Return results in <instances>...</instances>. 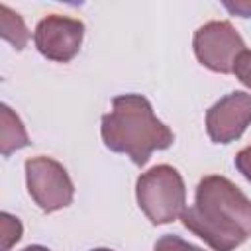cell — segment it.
Instances as JSON below:
<instances>
[{
    "instance_id": "obj_14",
    "label": "cell",
    "mask_w": 251,
    "mask_h": 251,
    "mask_svg": "<svg viewBox=\"0 0 251 251\" xmlns=\"http://www.w3.org/2000/svg\"><path fill=\"white\" fill-rule=\"evenodd\" d=\"M224 6H226L229 12L241 16V18H251V2H235V4L224 2Z\"/></svg>"
},
{
    "instance_id": "obj_2",
    "label": "cell",
    "mask_w": 251,
    "mask_h": 251,
    "mask_svg": "<svg viewBox=\"0 0 251 251\" xmlns=\"http://www.w3.org/2000/svg\"><path fill=\"white\" fill-rule=\"evenodd\" d=\"M100 133L110 151L129 157L137 167H143L153 151H165L175 141V133L155 116L151 102L135 92L112 98Z\"/></svg>"
},
{
    "instance_id": "obj_11",
    "label": "cell",
    "mask_w": 251,
    "mask_h": 251,
    "mask_svg": "<svg viewBox=\"0 0 251 251\" xmlns=\"http://www.w3.org/2000/svg\"><path fill=\"white\" fill-rule=\"evenodd\" d=\"M155 251H206L178 235H173V233H167V235H161L157 241H155Z\"/></svg>"
},
{
    "instance_id": "obj_10",
    "label": "cell",
    "mask_w": 251,
    "mask_h": 251,
    "mask_svg": "<svg viewBox=\"0 0 251 251\" xmlns=\"http://www.w3.org/2000/svg\"><path fill=\"white\" fill-rule=\"evenodd\" d=\"M0 229H2V245H0V251H10V247L14 245V243H18L20 241V237H22V222L16 218V216H12V214H8V212H2L0 214Z\"/></svg>"
},
{
    "instance_id": "obj_16",
    "label": "cell",
    "mask_w": 251,
    "mask_h": 251,
    "mask_svg": "<svg viewBox=\"0 0 251 251\" xmlns=\"http://www.w3.org/2000/svg\"><path fill=\"white\" fill-rule=\"evenodd\" d=\"M90 251H114V249H108V247H96V249H90Z\"/></svg>"
},
{
    "instance_id": "obj_3",
    "label": "cell",
    "mask_w": 251,
    "mask_h": 251,
    "mask_svg": "<svg viewBox=\"0 0 251 251\" xmlns=\"http://www.w3.org/2000/svg\"><path fill=\"white\" fill-rule=\"evenodd\" d=\"M135 198L153 226L178 220L186 210V186L182 175L171 165H155L135 182Z\"/></svg>"
},
{
    "instance_id": "obj_5",
    "label": "cell",
    "mask_w": 251,
    "mask_h": 251,
    "mask_svg": "<svg viewBox=\"0 0 251 251\" xmlns=\"http://www.w3.org/2000/svg\"><path fill=\"white\" fill-rule=\"evenodd\" d=\"M194 55L200 65L214 73H233V63L241 51H245V41L239 31L227 20H214L200 25L192 39Z\"/></svg>"
},
{
    "instance_id": "obj_8",
    "label": "cell",
    "mask_w": 251,
    "mask_h": 251,
    "mask_svg": "<svg viewBox=\"0 0 251 251\" xmlns=\"http://www.w3.org/2000/svg\"><path fill=\"white\" fill-rule=\"evenodd\" d=\"M0 153L2 157H10L14 151L27 147L29 135L22 124V120L18 118V114L8 106L2 104L0 106Z\"/></svg>"
},
{
    "instance_id": "obj_12",
    "label": "cell",
    "mask_w": 251,
    "mask_h": 251,
    "mask_svg": "<svg viewBox=\"0 0 251 251\" xmlns=\"http://www.w3.org/2000/svg\"><path fill=\"white\" fill-rule=\"evenodd\" d=\"M233 75L243 86H247L251 90V51L249 49H245L237 55V59L233 63Z\"/></svg>"
},
{
    "instance_id": "obj_1",
    "label": "cell",
    "mask_w": 251,
    "mask_h": 251,
    "mask_svg": "<svg viewBox=\"0 0 251 251\" xmlns=\"http://www.w3.org/2000/svg\"><path fill=\"white\" fill-rule=\"evenodd\" d=\"M180 220L214 251H233L251 237V200L229 178L206 175Z\"/></svg>"
},
{
    "instance_id": "obj_4",
    "label": "cell",
    "mask_w": 251,
    "mask_h": 251,
    "mask_svg": "<svg viewBox=\"0 0 251 251\" xmlns=\"http://www.w3.org/2000/svg\"><path fill=\"white\" fill-rule=\"evenodd\" d=\"M25 182L31 200L47 214L67 208L73 202L75 186L67 169L51 157H31L25 161Z\"/></svg>"
},
{
    "instance_id": "obj_15",
    "label": "cell",
    "mask_w": 251,
    "mask_h": 251,
    "mask_svg": "<svg viewBox=\"0 0 251 251\" xmlns=\"http://www.w3.org/2000/svg\"><path fill=\"white\" fill-rule=\"evenodd\" d=\"M22 251H51V249H47L45 245H37V243H35V245H27V247H24Z\"/></svg>"
},
{
    "instance_id": "obj_6",
    "label": "cell",
    "mask_w": 251,
    "mask_h": 251,
    "mask_svg": "<svg viewBox=\"0 0 251 251\" xmlns=\"http://www.w3.org/2000/svg\"><path fill=\"white\" fill-rule=\"evenodd\" d=\"M84 39V24L76 18L49 14L37 22L33 31V43L37 51L57 63H69L80 51Z\"/></svg>"
},
{
    "instance_id": "obj_9",
    "label": "cell",
    "mask_w": 251,
    "mask_h": 251,
    "mask_svg": "<svg viewBox=\"0 0 251 251\" xmlns=\"http://www.w3.org/2000/svg\"><path fill=\"white\" fill-rule=\"evenodd\" d=\"M0 33L8 43L14 45L16 51H22L29 41V31L22 16L10 10L6 4H0Z\"/></svg>"
},
{
    "instance_id": "obj_7",
    "label": "cell",
    "mask_w": 251,
    "mask_h": 251,
    "mask_svg": "<svg viewBox=\"0 0 251 251\" xmlns=\"http://www.w3.org/2000/svg\"><path fill=\"white\" fill-rule=\"evenodd\" d=\"M251 124V94L243 90L229 92L212 104L206 112V131L214 143L237 141Z\"/></svg>"
},
{
    "instance_id": "obj_13",
    "label": "cell",
    "mask_w": 251,
    "mask_h": 251,
    "mask_svg": "<svg viewBox=\"0 0 251 251\" xmlns=\"http://www.w3.org/2000/svg\"><path fill=\"white\" fill-rule=\"evenodd\" d=\"M235 169L251 182V145L243 147V149L235 155Z\"/></svg>"
}]
</instances>
